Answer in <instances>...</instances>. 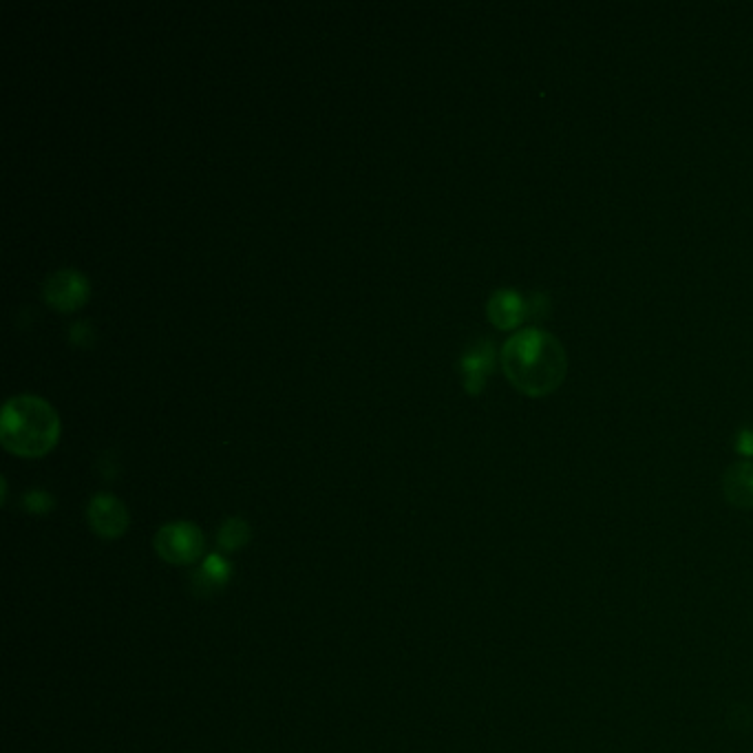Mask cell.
Wrapping results in <instances>:
<instances>
[{
	"label": "cell",
	"mask_w": 753,
	"mask_h": 753,
	"mask_svg": "<svg viewBox=\"0 0 753 753\" xmlns=\"http://www.w3.org/2000/svg\"><path fill=\"white\" fill-rule=\"evenodd\" d=\"M502 369L519 394L544 398L564 385L568 356L557 336L539 327H526L504 343Z\"/></svg>",
	"instance_id": "6da1fadb"
},
{
	"label": "cell",
	"mask_w": 753,
	"mask_h": 753,
	"mask_svg": "<svg viewBox=\"0 0 753 753\" xmlns=\"http://www.w3.org/2000/svg\"><path fill=\"white\" fill-rule=\"evenodd\" d=\"M60 418L47 400L16 396L5 402L0 418V442L20 458H42L58 444Z\"/></svg>",
	"instance_id": "7a4b0ae2"
},
{
	"label": "cell",
	"mask_w": 753,
	"mask_h": 753,
	"mask_svg": "<svg viewBox=\"0 0 753 753\" xmlns=\"http://www.w3.org/2000/svg\"><path fill=\"white\" fill-rule=\"evenodd\" d=\"M155 550L168 564L190 566L204 557L206 537L195 524L173 522L157 530Z\"/></svg>",
	"instance_id": "3957f363"
},
{
	"label": "cell",
	"mask_w": 753,
	"mask_h": 753,
	"mask_svg": "<svg viewBox=\"0 0 753 753\" xmlns=\"http://www.w3.org/2000/svg\"><path fill=\"white\" fill-rule=\"evenodd\" d=\"M89 281L84 274L73 268H62L58 272H53L45 281V288H42V296L49 307L58 312H76L84 303L89 301Z\"/></svg>",
	"instance_id": "277c9868"
},
{
	"label": "cell",
	"mask_w": 753,
	"mask_h": 753,
	"mask_svg": "<svg viewBox=\"0 0 753 753\" xmlns=\"http://www.w3.org/2000/svg\"><path fill=\"white\" fill-rule=\"evenodd\" d=\"M89 524L104 539H118L129 528V511L109 493H98L89 502Z\"/></svg>",
	"instance_id": "5b68a950"
},
{
	"label": "cell",
	"mask_w": 753,
	"mask_h": 753,
	"mask_svg": "<svg viewBox=\"0 0 753 753\" xmlns=\"http://www.w3.org/2000/svg\"><path fill=\"white\" fill-rule=\"evenodd\" d=\"M495 363V349L489 341H477L460 358V374L466 394L477 396L484 389Z\"/></svg>",
	"instance_id": "8992f818"
},
{
	"label": "cell",
	"mask_w": 753,
	"mask_h": 753,
	"mask_svg": "<svg viewBox=\"0 0 753 753\" xmlns=\"http://www.w3.org/2000/svg\"><path fill=\"white\" fill-rule=\"evenodd\" d=\"M486 314H489L497 330H515V327L528 321V301L511 288H502L491 294Z\"/></svg>",
	"instance_id": "52a82bcc"
},
{
	"label": "cell",
	"mask_w": 753,
	"mask_h": 753,
	"mask_svg": "<svg viewBox=\"0 0 753 753\" xmlns=\"http://www.w3.org/2000/svg\"><path fill=\"white\" fill-rule=\"evenodd\" d=\"M723 493L736 508H753V462H738L723 475Z\"/></svg>",
	"instance_id": "ba28073f"
},
{
	"label": "cell",
	"mask_w": 753,
	"mask_h": 753,
	"mask_svg": "<svg viewBox=\"0 0 753 753\" xmlns=\"http://www.w3.org/2000/svg\"><path fill=\"white\" fill-rule=\"evenodd\" d=\"M232 575V564L221 555L212 553L204 561H201L199 570L193 577V588L197 595H215L221 588L226 586Z\"/></svg>",
	"instance_id": "9c48e42d"
},
{
	"label": "cell",
	"mask_w": 753,
	"mask_h": 753,
	"mask_svg": "<svg viewBox=\"0 0 753 753\" xmlns=\"http://www.w3.org/2000/svg\"><path fill=\"white\" fill-rule=\"evenodd\" d=\"M250 537H252V530L246 519L230 517L226 519L224 526L219 528L217 544L221 550H224V553H235V550H241L250 542Z\"/></svg>",
	"instance_id": "30bf717a"
},
{
	"label": "cell",
	"mask_w": 753,
	"mask_h": 753,
	"mask_svg": "<svg viewBox=\"0 0 753 753\" xmlns=\"http://www.w3.org/2000/svg\"><path fill=\"white\" fill-rule=\"evenodd\" d=\"M23 506L29 513L45 515L53 508V497L47 491H29L23 500Z\"/></svg>",
	"instance_id": "8fae6325"
},
{
	"label": "cell",
	"mask_w": 753,
	"mask_h": 753,
	"mask_svg": "<svg viewBox=\"0 0 753 753\" xmlns=\"http://www.w3.org/2000/svg\"><path fill=\"white\" fill-rule=\"evenodd\" d=\"M734 447L740 455H745V458H753V429L751 427H742L736 433Z\"/></svg>",
	"instance_id": "7c38bea8"
},
{
	"label": "cell",
	"mask_w": 753,
	"mask_h": 753,
	"mask_svg": "<svg viewBox=\"0 0 753 753\" xmlns=\"http://www.w3.org/2000/svg\"><path fill=\"white\" fill-rule=\"evenodd\" d=\"M69 336H71V343L87 347V345L91 343L93 332H91V327H89L87 323H73V325H71Z\"/></svg>",
	"instance_id": "4fadbf2b"
}]
</instances>
